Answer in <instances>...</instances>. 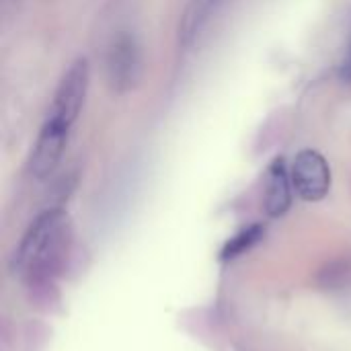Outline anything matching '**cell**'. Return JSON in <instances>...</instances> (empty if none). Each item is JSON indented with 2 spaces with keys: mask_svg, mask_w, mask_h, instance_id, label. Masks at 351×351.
Instances as JSON below:
<instances>
[{
  "mask_svg": "<svg viewBox=\"0 0 351 351\" xmlns=\"http://www.w3.org/2000/svg\"><path fill=\"white\" fill-rule=\"evenodd\" d=\"M70 243L68 214L62 208L41 212L23 234L14 255L12 271L29 280L47 278L66 257Z\"/></svg>",
  "mask_w": 351,
  "mask_h": 351,
  "instance_id": "obj_1",
  "label": "cell"
},
{
  "mask_svg": "<svg viewBox=\"0 0 351 351\" xmlns=\"http://www.w3.org/2000/svg\"><path fill=\"white\" fill-rule=\"evenodd\" d=\"M88 80H90L88 60L76 58L58 82L47 117L72 128L82 111V105L88 93Z\"/></svg>",
  "mask_w": 351,
  "mask_h": 351,
  "instance_id": "obj_2",
  "label": "cell"
},
{
  "mask_svg": "<svg viewBox=\"0 0 351 351\" xmlns=\"http://www.w3.org/2000/svg\"><path fill=\"white\" fill-rule=\"evenodd\" d=\"M142 76V51L132 33H119L107 51V80L113 93H130Z\"/></svg>",
  "mask_w": 351,
  "mask_h": 351,
  "instance_id": "obj_3",
  "label": "cell"
},
{
  "mask_svg": "<svg viewBox=\"0 0 351 351\" xmlns=\"http://www.w3.org/2000/svg\"><path fill=\"white\" fill-rule=\"evenodd\" d=\"M290 177L294 191L304 202H321L331 189V167L327 158L313 148H304L294 156Z\"/></svg>",
  "mask_w": 351,
  "mask_h": 351,
  "instance_id": "obj_4",
  "label": "cell"
},
{
  "mask_svg": "<svg viewBox=\"0 0 351 351\" xmlns=\"http://www.w3.org/2000/svg\"><path fill=\"white\" fill-rule=\"evenodd\" d=\"M70 130L72 128H68V125L51 119V117H45V121H43V125L39 130V136H37V140L33 144L29 165H27L31 177L47 179L56 171V167L62 160Z\"/></svg>",
  "mask_w": 351,
  "mask_h": 351,
  "instance_id": "obj_5",
  "label": "cell"
},
{
  "mask_svg": "<svg viewBox=\"0 0 351 351\" xmlns=\"http://www.w3.org/2000/svg\"><path fill=\"white\" fill-rule=\"evenodd\" d=\"M292 177L286 160L282 156L274 158L265 175V195L263 208L269 218H282L292 206Z\"/></svg>",
  "mask_w": 351,
  "mask_h": 351,
  "instance_id": "obj_6",
  "label": "cell"
},
{
  "mask_svg": "<svg viewBox=\"0 0 351 351\" xmlns=\"http://www.w3.org/2000/svg\"><path fill=\"white\" fill-rule=\"evenodd\" d=\"M226 0H189L179 21V43L191 47Z\"/></svg>",
  "mask_w": 351,
  "mask_h": 351,
  "instance_id": "obj_7",
  "label": "cell"
},
{
  "mask_svg": "<svg viewBox=\"0 0 351 351\" xmlns=\"http://www.w3.org/2000/svg\"><path fill=\"white\" fill-rule=\"evenodd\" d=\"M265 234V226L263 224H251L243 230H239L234 237H230L222 251H220V259L222 261H232V259H239L241 255H245L247 251H251Z\"/></svg>",
  "mask_w": 351,
  "mask_h": 351,
  "instance_id": "obj_8",
  "label": "cell"
},
{
  "mask_svg": "<svg viewBox=\"0 0 351 351\" xmlns=\"http://www.w3.org/2000/svg\"><path fill=\"white\" fill-rule=\"evenodd\" d=\"M350 60H351V39H350Z\"/></svg>",
  "mask_w": 351,
  "mask_h": 351,
  "instance_id": "obj_9",
  "label": "cell"
}]
</instances>
